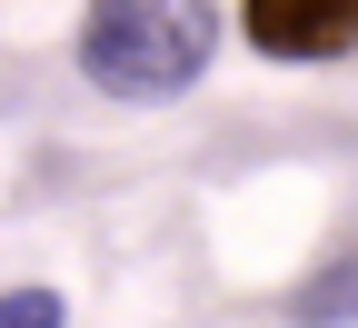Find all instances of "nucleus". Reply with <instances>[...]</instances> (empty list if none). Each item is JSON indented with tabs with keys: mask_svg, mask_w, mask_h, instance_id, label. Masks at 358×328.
I'll return each instance as SVG.
<instances>
[{
	"mask_svg": "<svg viewBox=\"0 0 358 328\" xmlns=\"http://www.w3.org/2000/svg\"><path fill=\"white\" fill-rule=\"evenodd\" d=\"M219 50V0H90L80 20V70L110 100H169L189 90Z\"/></svg>",
	"mask_w": 358,
	"mask_h": 328,
	"instance_id": "obj_1",
	"label": "nucleus"
},
{
	"mask_svg": "<svg viewBox=\"0 0 358 328\" xmlns=\"http://www.w3.org/2000/svg\"><path fill=\"white\" fill-rule=\"evenodd\" d=\"M0 328H60V299L50 289H10L0 299Z\"/></svg>",
	"mask_w": 358,
	"mask_h": 328,
	"instance_id": "obj_3",
	"label": "nucleus"
},
{
	"mask_svg": "<svg viewBox=\"0 0 358 328\" xmlns=\"http://www.w3.org/2000/svg\"><path fill=\"white\" fill-rule=\"evenodd\" d=\"M239 30L268 60H348L358 50V0H239Z\"/></svg>",
	"mask_w": 358,
	"mask_h": 328,
	"instance_id": "obj_2",
	"label": "nucleus"
}]
</instances>
